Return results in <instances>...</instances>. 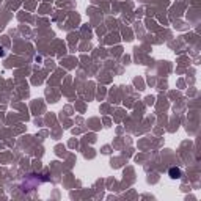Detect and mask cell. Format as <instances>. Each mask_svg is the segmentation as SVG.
I'll use <instances>...</instances> for the list:
<instances>
[{"instance_id": "6da1fadb", "label": "cell", "mask_w": 201, "mask_h": 201, "mask_svg": "<svg viewBox=\"0 0 201 201\" xmlns=\"http://www.w3.org/2000/svg\"><path fill=\"white\" fill-rule=\"evenodd\" d=\"M168 175H170L171 179H179V178L182 176V173H181V170H179V168H175V167H173V168H170Z\"/></svg>"}, {"instance_id": "7a4b0ae2", "label": "cell", "mask_w": 201, "mask_h": 201, "mask_svg": "<svg viewBox=\"0 0 201 201\" xmlns=\"http://www.w3.org/2000/svg\"><path fill=\"white\" fill-rule=\"evenodd\" d=\"M0 55H3V49H2V47H0Z\"/></svg>"}]
</instances>
